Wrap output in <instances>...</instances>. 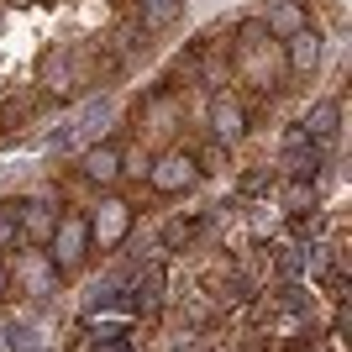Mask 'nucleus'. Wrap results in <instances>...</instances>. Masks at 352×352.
Masks as SVG:
<instances>
[{"instance_id": "a211bd4d", "label": "nucleus", "mask_w": 352, "mask_h": 352, "mask_svg": "<svg viewBox=\"0 0 352 352\" xmlns=\"http://www.w3.org/2000/svg\"><path fill=\"white\" fill-rule=\"evenodd\" d=\"M137 11H142L147 27H168L179 16V0H137Z\"/></svg>"}, {"instance_id": "aec40b11", "label": "nucleus", "mask_w": 352, "mask_h": 352, "mask_svg": "<svg viewBox=\"0 0 352 352\" xmlns=\"http://www.w3.org/2000/svg\"><path fill=\"white\" fill-rule=\"evenodd\" d=\"M221 163H226V147H206V153H200V158H195V168H200V174H221Z\"/></svg>"}, {"instance_id": "f3484780", "label": "nucleus", "mask_w": 352, "mask_h": 352, "mask_svg": "<svg viewBox=\"0 0 352 352\" xmlns=\"http://www.w3.org/2000/svg\"><path fill=\"white\" fill-rule=\"evenodd\" d=\"M89 352H126V326L116 321H105L95 337H89Z\"/></svg>"}, {"instance_id": "4468645a", "label": "nucleus", "mask_w": 352, "mask_h": 352, "mask_svg": "<svg viewBox=\"0 0 352 352\" xmlns=\"http://www.w3.org/2000/svg\"><path fill=\"white\" fill-rule=\"evenodd\" d=\"M300 27H305V11H300L294 0L274 6V11H268V21H263V32H268V37H294Z\"/></svg>"}, {"instance_id": "9d476101", "label": "nucleus", "mask_w": 352, "mask_h": 352, "mask_svg": "<svg viewBox=\"0 0 352 352\" xmlns=\"http://www.w3.org/2000/svg\"><path fill=\"white\" fill-rule=\"evenodd\" d=\"M210 132H216L221 147H232L236 137L248 132V116H242V105L236 100H210Z\"/></svg>"}, {"instance_id": "5701e85b", "label": "nucleus", "mask_w": 352, "mask_h": 352, "mask_svg": "<svg viewBox=\"0 0 352 352\" xmlns=\"http://www.w3.org/2000/svg\"><path fill=\"white\" fill-rule=\"evenodd\" d=\"M263 184H268V168H258V174H248V179H242V190H248V195H258Z\"/></svg>"}, {"instance_id": "39448f33", "label": "nucleus", "mask_w": 352, "mask_h": 352, "mask_svg": "<svg viewBox=\"0 0 352 352\" xmlns=\"http://www.w3.org/2000/svg\"><path fill=\"white\" fill-rule=\"evenodd\" d=\"M195 174H200V168H195L190 153H163V158L147 168V179H153V190H158V195H179V190H190Z\"/></svg>"}, {"instance_id": "423d86ee", "label": "nucleus", "mask_w": 352, "mask_h": 352, "mask_svg": "<svg viewBox=\"0 0 352 352\" xmlns=\"http://www.w3.org/2000/svg\"><path fill=\"white\" fill-rule=\"evenodd\" d=\"M105 116H111V100H105V95H100V100H89L85 111H79V116H74L69 126H63V132L53 137V147H58V153H69V147L89 142V137H95V132H100V126H105Z\"/></svg>"}, {"instance_id": "6e6552de", "label": "nucleus", "mask_w": 352, "mask_h": 352, "mask_svg": "<svg viewBox=\"0 0 352 352\" xmlns=\"http://www.w3.org/2000/svg\"><path fill=\"white\" fill-rule=\"evenodd\" d=\"M79 174L89 184H116L121 179V147L100 142V147H85V158H79Z\"/></svg>"}, {"instance_id": "dca6fc26", "label": "nucleus", "mask_w": 352, "mask_h": 352, "mask_svg": "<svg viewBox=\"0 0 352 352\" xmlns=\"http://www.w3.org/2000/svg\"><path fill=\"white\" fill-rule=\"evenodd\" d=\"M284 210H294V216L316 210V184H310V179H289V184H284Z\"/></svg>"}, {"instance_id": "20e7f679", "label": "nucleus", "mask_w": 352, "mask_h": 352, "mask_svg": "<svg viewBox=\"0 0 352 352\" xmlns=\"http://www.w3.org/2000/svg\"><path fill=\"white\" fill-rule=\"evenodd\" d=\"M284 174L289 179H310V184H316V174H321V142H310L305 126H289V132H284Z\"/></svg>"}, {"instance_id": "0eeeda50", "label": "nucleus", "mask_w": 352, "mask_h": 352, "mask_svg": "<svg viewBox=\"0 0 352 352\" xmlns=\"http://www.w3.org/2000/svg\"><path fill=\"white\" fill-rule=\"evenodd\" d=\"M53 226H58V210L47 206V200H27V206H16V236H27V242L43 248L47 236H53Z\"/></svg>"}, {"instance_id": "f257e3e1", "label": "nucleus", "mask_w": 352, "mask_h": 352, "mask_svg": "<svg viewBox=\"0 0 352 352\" xmlns=\"http://www.w3.org/2000/svg\"><path fill=\"white\" fill-rule=\"evenodd\" d=\"M236 37H242V43H236V47H242V74H248L258 89H274V74H279V69H274V53H268L274 37L263 32V21H248Z\"/></svg>"}, {"instance_id": "b1692460", "label": "nucleus", "mask_w": 352, "mask_h": 352, "mask_svg": "<svg viewBox=\"0 0 352 352\" xmlns=\"http://www.w3.org/2000/svg\"><path fill=\"white\" fill-rule=\"evenodd\" d=\"M6 284H11V274H6V268H0V294H6Z\"/></svg>"}, {"instance_id": "412c9836", "label": "nucleus", "mask_w": 352, "mask_h": 352, "mask_svg": "<svg viewBox=\"0 0 352 352\" xmlns=\"http://www.w3.org/2000/svg\"><path fill=\"white\" fill-rule=\"evenodd\" d=\"M16 242V210L11 206H0V252Z\"/></svg>"}, {"instance_id": "1a4fd4ad", "label": "nucleus", "mask_w": 352, "mask_h": 352, "mask_svg": "<svg viewBox=\"0 0 352 352\" xmlns=\"http://www.w3.org/2000/svg\"><path fill=\"white\" fill-rule=\"evenodd\" d=\"M16 279L27 284L32 294H53V289H58V268H53L47 252H27V258L16 263Z\"/></svg>"}, {"instance_id": "4be33fe9", "label": "nucleus", "mask_w": 352, "mask_h": 352, "mask_svg": "<svg viewBox=\"0 0 352 352\" xmlns=\"http://www.w3.org/2000/svg\"><path fill=\"white\" fill-rule=\"evenodd\" d=\"M300 268H305V258H300V252H284V258H279V274H289V279L300 274Z\"/></svg>"}, {"instance_id": "7ed1b4c3", "label": "nucleus", "mask_w": 352, "mask_h": 352, "mask_svg": "<svg viewBox=\"0 0 352 352\" xmlns=\"http://www.w3.org/2000/svg\"><path fill=\"white\" fill-rule=\"evenodd\" d=\"M126 232H132V206L126 200H100V210L89 216V242H100V248H121L126 242Z\"/></svg>"}, {"instance_id": "ddd939ff", "label": "nucleus", "mask_w": 352, "mask_h": 352, "mask_svg": "<svg viewBox=\"0 0 352 352\" xmlns=\"http://www.w3.org/2000/svg\"><path fill=\"white\" fill-rule=\"evenodd\" d=\"M158 300H163V268L147 263L142 274H137V284H132V305H137V310H153Z\"/></svg>"}, {"instance_id": "6ab92c4d", "label": "nucleus", "mask_w": 352, "mask_h": 352, "mask_svg": "<svg viewBox=\"0 0 352 352\" xmlns=\"http://www.w3.org/2000/svg\"><path fill=\"white\" fill-rule=\"evenodd\" d=\"M43 79H47V89H74V69H69V58H47L43 63Z\"/></svg>"}, {"instance_id": "f03ea898", "label": "nucleus", "mask_w": 352, "mask_h": 352, "mask_svg": "<svg viewBox=\"0 0 352 352\" xmlns=\"http://www.w3.org/2000/svg\"><path fill=\"white\" fill-rule=\"evenodd\" d=\"M47 258H53V268H79L89 252V221L85 216H58V226H53V236H47Z\"/></svg>"}, {"instance_id": "f8f14e48", "label": "nucleus", "mask_w": 352, "mask_h": 352, "mask_svg": "<svg viewBox=\"0 0 352 352\" xmlns=\"http://www.w3.org/2000/svg\"><path fill=\"white\" fill-rule=\"evenodd\" d=\"M337 121H342V105L337 100H321L305 116V137H310V142H331V137H337Z\"/></svg>"}, {"instance_id": "9b49d317", "label": "nucleus", "mask_w": 352, "mask_h": 352, "mask_svg": "<svg viewBox=\"0 0 352 352\" xmlns=\"http://www.w3.org/2000/svg\"><path fill=\"white\" fill-rule=\"evenodd\" d=\"M284 58H289L294 74H310L316 63H321V37H316L310 27H300L294 37H284Z\"/></svg>"}, {"instance_id": "2eb2a0df", "label": "nucleus", "mask_w": 352, "mask_h": 352, "mask_svg": "<svg viewBox=\"0 0 352 352\" xmlns=\"http://www.w3.org/2000/svg\"><path fill=\"white\" fill-rule=\"evenodd\" d=\"M200 221L206 216H174L168 226H163V248H190L195 232H200Z\"/></svg>"}]
</instances>
